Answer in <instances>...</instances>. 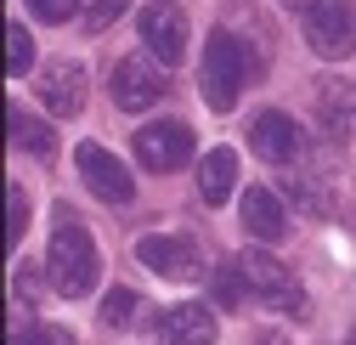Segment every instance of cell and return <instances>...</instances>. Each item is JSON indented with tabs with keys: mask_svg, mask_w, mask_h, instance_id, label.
<instances>
[{
	"mask_svg": "<svg viewBox=\"0 0 356 345\" xmlns=\"http://www.w3.org/2000/svg\"><path fill=\"white\" fill-rule=\"evenodd\" d=\"M254 74V51L243 46V40L232 29H215L209 34V46H204V63H198V91L215 113H232L238 97H243V85Z\"/></svg>",
	"mask_w": 356,
	"mask_h": 345,
	"instance_id": "1",
	"label": "cell"
},
{
	"mask_svg": "<svg viewBox=\"0 0 356 345\" xmlns=\"http://www.w3.org/2000/svg\"><path fill=\"white\" fill-rule=\"evenodd\" d=\"M46 272H51V289L79 300V294H91L97 278H102V255L91 243V232H85L74 215H63L57 232H51V249H46Z\"/></svg>",
	"mask_w": 356,
	"mask_h": 345,
	"instance_id": "2",
	"label": "cell"
},
{
	"mask_svg": "<svg viewBox=\"0 0 356 345\" xmlns=\"http://www.w3.org/2000/svg\"><path fill=\"white\" fill-rule=\"evenodd\" d=\"M300 29H305V46L328 63L356 51V6L350 0H305Z\"/></svg>",
	"mask_w": 356,
	"mask_h": 345,
	"instance_id": "3",
	"label": "cell"
},
{
	"mask_svg": "<svg viewBox=\"0 0 356 345\" xmlns=\"http://www.w3.org/2000/svg\"><path fill=\"white\" fill-rule=\"evenodd\" d=\"M108 97L119 113H142L164 97V68L159 57H119L113 74H108Z\"/></svg>",
	"mask_w": 356,
	"mask_h": 345,
	"instance_id": "4",
	"label": "cell"
},
{
	"mask_svg": "<svg viewBox=\"0 0 356 345\" xmlns=\"http://www.w3.org/2000/svg\"><path fill=\"white\" fill-rule=\"evenodd\" d=\"M136 261L147 272H159V278H175V283H187V278L204 272V255H198V243L187 232H147V238H136Z\"/></svg>",
	"mask_w": 356,
	"mask_h": 345,
	"instance_id": "5",
	"label": "cell"
},
{
	"mask_svg": "<svg viewBox=\"0 0 356 345\" xmlns=\"http://www.w3.org/2000/svg\"><path fill=\"white\" fill-rule=\"evenodd\" d=\"M238 266H243V283L254 289V300H266V306H277V312H305L300 283H294V278H289V266H283V261H272L266 249H249Z\"/></svg>",
	"mask_w": 356,
	"mask_h": 345,
	"instance_id": "6",
	"label": "cell"
},
{
	"mask_svg": "<svg viewBox=\"0 0 356 345\" xmlns=\"http://www.w3.org/2000/svg\"><path fill=\"white\" fill-rule=\"evenodd\" d=\"M74 164H79L85 187H91L102 204H130V198H136V182H130V170H124L102 142H79V147H74Z\"/></svg>",
	"mask_w": 356,
	"mask_h": 345,
	"instance_id": "7",
	"label": "cell"
},
{
	"mask_svg": "<svg viewBox=\"0 0 356 345\" xmlns=\"http://www.w3.org/2000/svg\"><path fill=\"white\" fill-rule=\"evenodd\" d=\"M136 29H142V46H147L164 68H170V63H181V51H187V12H181V6H170V0H153V6H142Z\"/></svg>",
	"mask_w": 356,
	"mask_h": 345,
	"instance_id": "8",
	"label": "cell"
},
{
	"mask_svg": "<svg viewBox=\"0 0 356 345\" xmlns=\"http://www.w3.org/2000/svg\"><path fill=\"white\" fill-rule=\"evenodd\" d=\"M136 159H142V170H181L187 159H193V131L181 119H164V125H142L136 131Z\"/></svg>",
	"mask_w": 356,
	"mask_h": 345,
	"instance_id": "9",
	"label": "cell"
},
{
	"mask_svg": "<svg viewBox=\"0 0 356 345\" xmlns=\"http://www.w3.org/2000/svg\"><path fill=\"white\" fill-rule=\"evenodd\" d=\"M34 91H40V108H46V113L74 119V113L85 108V68H79L74 57H63V63H51V68H40Z\"/></svg>",
	"mask_w": 356,
	"mask_h": 345,
	"instance_id": "10",
	"label": "cell"
},
{
	"mask_svg": "<svg viewBox=\"0 0 356 345\" xmlns=\"http://www.w3.org/2000/svg\"><path fill=\"white\" fill-rule=\"evenodd\" d=\"M311 102H317V125L328 142H345L356 131V85L350 79H317Z\"/></svg>",
	"mask_w": 356,
	"mask_h": 345,
	"instance_id": "11",
	"label": "cell"
},
{
	"mask_svg": "<svg viewBox=\"0 0 356 345\" xmlns=\"http://www.w3.org/2000/svg\"><path fill=\"white\" fill-rule=\"evenodd\" d=\"M249 147H254L260 159H272V164H289V159L300 153V125H294L283 108H266V113H254V125H249Z\"/></svg>",
	"mask_w": 356,
	"mask_h": 345,
	"instance_id": "12",
	"label": "cell"
},
{
	"mask_svg": "<svg viewBox=\"0 0 356 345\" xmlns=\"http://www.w3.org/2000/svg\"><path fill=\"white\" fill-rule=\"evenodd\" d=\"M215 312L198 306V300H187V306H170L159 317V339L164 345H215Z\"/></svg>",
	"mask_w": 356,
	"mask_h": 345,
	"instance_id": "13",
	"label": "cell"
},
{
	"mask_svg": "<svg viewBox=\"0 0 356 345\" xmlns=\"http://www.w3.org/2000/svg\"><path fill=\"white\" fill-rule=\"evenodd\" d=\"M243 227H249V238H260V243H277V238L289 232L283 198L266 193V187H249V193H243Z\"/></svg>",
	"mask_w": 356,
	"mask_h": 345,
	"instance_id": "14",
	"label": "cell"
},
{
	"mask_svg": "<svg viewBox=\"0 0 356 345\" xmlns=\"http://www.w3.org/2000/svg\"><path fill=\"white\" fill-rule=\"evenodd\" d=\"M238 187V153L232 147H209L204 164H198V198L215 209V204H227Z\"/></svg>",
	"mask_w": 356,
	"mask_h": 345,
	"instance_id": "15",
	"label": "cell"
},
{
	"mask_svg": "<svg viewBox=\"0 0 356 345\" xmlns=\"http://www.w3.org/2000/svg\"><path fill=\"white\" fill-rule=\"evenodd\" d=\"M6 125H12V147L34 153V159H51V153H57V136H51V125L29 119L23 108H6Z\"/></svg>",
	"mask_w": 356,
	"mask_h": 345,
	"instance_id": "16",
	"label": "cell"
},
{
	"mask_svg": "<svg viewBox=\"0 0 356 345\" xmlns=\"http://www.w3.org/2000/svg\"><path fill=\"white\" fill-rule=\"evenodd\" d=\"M29 68H34V40H29V29H23V23H12V29H6V74H12V79H23Z\"/></svg>",
	"mask_w": 356,
	"mask_h": 345,
	"instance_id": "17",
	"label": "cell"
},
{
	"mask_svg": "<svg viewBox=\"0 0 356 345\" xmlns=\"http://www.w3.org/2000/svg\"><path fill=\"white\" fill-rule=\"evenodd\" d=\"M124 6H130V0H85V6H79V23L91 29V34H102L108 23H119Z\"/></svg>",
	"mask_w": 356,
	"mask_h": 345,
	"instance_id": "18",
	"label": "cell"
},
{
	"mask_svg": "<svg viewBox=\"0 0 356 345\" xmlns=\"http://www.w3.org/2000/svg\"><path fill=\"white\" fill-rule=\"evenodd\" d=\"M23 227H29V198H23V187L12 182V187H6V243H17Z\"/></svg>",
	"mask_w": 356,
	"mask_h": 345,
	"instance_id": "19",
	"label": "cell"
},
{
	"mask_svg": "<svg viewBox=\"0 0 356 345\" xmlns=\"http://www.w3.org/2000/svg\"><path fill=\"white\" fill-rule=\"evenodd\" d=\"M130 317H136V294H130V289H113V294L102 300V323H108V328H124Z\"/></svg>",
	"mask_w": 356,
	"mask_h": 345,
	"instance_id": "20",
	"label": "cell"
},
{
	"mask_svg": "<svg viewBox=\"0 0 356 345\" xmlns=\"http://www.w3.org/2000/svg\"><path fill=\"white\" fill-rule=\"evenodd\" d=\"M243 266H220L215 272V300H220V306H238V300H243Z\"/></svg>",
	"mask_w": 356,
	"mask_h": 345,
	"instance_id": "21",
	"label": "cell"
},
{
	"mask_svg": "<svg viewBox=\"0 0 356 345\" xmlns=\"http://www.w3.org/2000/svg\"><path fill=\"white\" fill-rule=\"evenodd\" d=\"M79 6H85V0H29V12H34L40 23H68Z\"/></svg>",
	"mask_w": 356,
	"mask_h": 345,
	"instance_id": "22",
	"label": "cell"
},
{
	"mask_svg": "<svg viewBox=\"0 0 356 345\" xmlns=\"http://www.w3.org/2000/svg\"><path fill=\"white\" fill-rule=\"evenodd\" d=\"M12 345H74V334H68V328H57V323H40V328L17 334Z\"/></svg>",
	"mask_w": 356,
	"mask_h": 345,
	"instance_id": "23",
	"label": "cell"
},
{
	"mask_svg": "<svg viewBox=\"0 0 356 345\" xmlns=\"http://www.w3.org/2000/svg\"><path fill=\"white\" fill-rule=\"evenodd\" d=\"M12 283H17V294H23V300H34V294H40V278H34V266H17V272H12Z\"/></svg>",
	"mask_w": 356,
	"mask_h": 345,
	"instance_id": "24",
	"label": "cell"
}]
</instances>
